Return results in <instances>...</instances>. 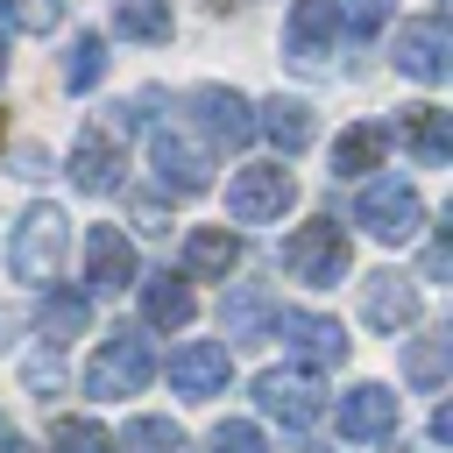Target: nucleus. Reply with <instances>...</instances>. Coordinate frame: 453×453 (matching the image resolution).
I'll return each instance as SVG.
<instances>
[{
    "label": "nucleus",
    "mask_w": 453,
    "mask_h": 453,
    "mask_svg": "<svg viewBox=\"0 0 453 453\" xmlns=\"http://www.w3.org/2000/svg\"><path fill=\"white\" fill-rule=\"evenodd\" d=\"M120 42H170V0H113Z\"/></svg>",
    "instance_id": "obj_23"
},
{
    "label": "nucleus",
    "mask_w": 453,
    "mask_h": 453,
    "mask_svg": "<svg viewBox=\"0 0 453 453\" xmlns=\"http://www.w3.org/2000/svg\"><path fill=\"white\" fill-rule=\"evenodd\" d=\"M191 113H198L205 142H226V149L255 142V106H248L241 92H226V85H198V92H191Z\"/></svg>",
    "instance_id": "obj_15"
},
{
    "label": "nucleus",
    "mask_w": 453,
    "mask_h": 453,
    "mask_svg": "<svg viewBox=\"0 0 453 453\" xmlns=\"http://www.w3.org/2000/svg\"><path fill=\"white\" fill-rule=\"evenodd\" d=\"M283 276H297V283H311V290H333L340 276H347V262H354V248H347V234L333 226V219H304L290 241H283Z\"/></svg>",
    "instance_id": "obj_4"
},
{
    "label": "nucleus",
    "mask_w": 453,
    "mask_h": 453,
    "mask_svg": "<svg viewBox=\"0 0 453 453\" xmlns=\"http://www.w3.org/2000/svg\"><path fill=\"white\" fill-rule=\"evenodd\" d=\"M0 453H35V446H28V439H14V432H7V439H0Z\"/></svg>",
    "instance_id": "obj_33"
},
{
    "label": "nucleus",
    "mask_w": 453,
    "mask_h": 453,
    "mask_svg": "<svg viewBox=\"0 0 453 453\" xmlns=\"http://www.w3.org/2000/svg\"><path fill=\"white\" fill-rule=\"evenodd\" d=\"M106 78V35H78L64 57V92H92Z\"/></svg>",
    "instance_id": "obj_27"
},
{
    "label": "nucleus",
    "mask_w": 453,
    "mask_h": 453,
    "mask_svg": "<svg viewBox=\"0 0 453 453\" xmlns=\"http://www.w3.org/2000/svg\"><path fill=\"white\" fill-rule=\"evenodd\" d=\"M396 71L418 78V85H439L453 71V28L439 14H418V21H396V42H389Z\"/></svg>",
    "instance_id": "obj_6"
},
{
    "label": "nucleus",
    "mask_w": 453,
    "mask_h": 453,
    "mask_svg": "<svg viewBox=\"0 0 453 453\" xmlns=\"http://www.w3.org/2000/svg\"><path fill=\"white\" fill-rule=\"evenodd\" d=\"M149 382H156V347H149V333H142V326H113V333L99 340L92 368H85V396H134V389H149Z\"/></svg>",
    "instance_id": "obj_2"
},
{
    "label": "nucleus",
    "mask_w": 453,
    "mask_h": 453,
    "mask_svg": "<svg viewBox=\"0 0 453 453\" xmlns=\"http://www.w3.org/2000/svg\"><path fill=\"white\" fill-rule=\"evenodd\" d=\"M389 14H396V0H340V21H347L354 42H368L375 28H389Z\"/></svg>",
    "instance_id": "obj_30"
},
{
    "label": "nucleus",
    "mask_w": 453,
    "mask_h": 453,
    "mask_svg": "<svg viewBox=\"0 0 453 453\" xmlns=\"http://www.w3.org/2000/svg\"><path fill=\"white\" fill-rule=\"evenodd\" d=\"M149 170H156V184L170 191V198H198L205 184H212V149L191 134V127H149Z\"/></svg>",
    "instance_id": "obj_3"
},
{
    "label": "nucleus",
    "mask_w": 453,
    "mask_h": 453,
    "mask_svg": "<svg viewBox=\"0 0 453 453\" xmlns=\"http://www.w3.org/2000/svg\"><path fill=\"white\" fill-rule=\"evenodd\" d=\"M255 134H269L283 156H297V149H311V106L304 99H269V106H255Z\"/></svg>",
    "instance_id": "obj_21"
},
{
    "label": "nucleus",
    "mask_w": 453,
    "mask_h": 453,
    "mask_svg": "<svg viewBox=\"0 0 453 453\" xmlns=\"http://www.w3.org/2000/svg\"><path fill=\"white\" fill-rule=\"evenodd\" d=\"M191 311H198V297H191V276H170V269H156V276H142V319L149 326H191Z\"/></svg>",
    "instance_id": "obj_20"
},
{
    "label": "nucleus",
    "mask_w": 453,
    "mask_h": 453,
    "mask_svg": "<svg viewBox=\"0 0 453 453\" xmlns=\"http://www.w3.org/2000/svg\"><path fill=\"white\" fill-rule=\"evenodd\" d=\"M234 269H241V234H226V226H191L184 234V276L226 283Z\"/></svg>",
    "instance_id": "obj_17"
},
{
    "label": "nucleus",
    "mask_w": 453,
    "mask_h": 453,
    "mask_svg": "<svg viewBox=\"0 0 453 453\" xmlns=\"http://www.w3.org/2000/svg\"><path fill=\"white\" fill-rule=\"evenodd\" d=\"M361 319H368L375 333H411V326L425 319V297H418V283H411V276L382 269V276H368V283H361Z\"/></svg>",
    "instance_id": "obj_11"
},
{
    "label": "nucleus",
    "mask_w": 453,
    "mask_h": 453,
    "mask_svg": "<svg viewBox=\"0 0 453 453\" xmlns=\"http://www.w3.org/2000/svg\"><path fill=\"white\" fill-rule=\"evenodd\" d=\"M85 283H92V297L134 290V241L120 226H92L85 234Z\"/></svg>",
    "instance_id": "obj_14"
},
{
    "label": "nucleus",
    "mask_w": 453,
    "mask_h": 453,
    "mask_svg": "<svg viewBox=\"0 0 453 453\" xmlns=\"http://www.w3.org/2000/svg\"><path fill=\"white\" fill-rule=\"evenodd\" d=\"M0 21H14L21 35H57L64 0H0Z\"/></svg>",
    "instance_id": "obj_28"
},
{
    "label": "nucleus",
    "mask_w": 453,
    "mask_h": 453,
    "mask_svg": "<svg viewBox=\"0 0 453 453\" xmlns=\"http://www.w3.org/2000/svg\"><path fill=\"white\" fill-rule=\"evenodd\" d=\"M297 198V184H290V170L283 163H248L234 184H226V219H241V226H262V219H283V205Z\"/></svg>",
    "instance_id": "obj_7"
},
{
    "label": "nucleus",
    "mask_w": 453,
    "mask_h": 453,
    "mask_svg": "<svg viewBox=\"0 0 453 453\" xmlns=\"http://www.w3.org/2000/svg\"><path fill=\"white\" fill-rule=\"evenodd\" d=\"M269 319H276V304H269L255 283H241V290L226 297V340H262Z\"/></svg>",
    "instance_id": "obj_25"
},
{
    "label": "nucleus",
    "mask_w": 453,
    "mask_h": 453,
    "mask_svg": "<svg viewBox=\"0 0 453 453\" xmlns=\"http://www.w3.org/2000/svg\"><path fill=\"white\" fill-rule=\"evenodd\" d=\"M7 432H14V425H7V418H0V439H7Z\"/></svg>",
    "instance_id": "obj_35"
},
{
    "label": "nucleus",
    "mask_w": 453,
    "mask_h": 453,
    "mask_svg": "<svg viewBox=\"0 0 453 453\" xmlns=\"http://www.w3.org/2000/svg\"><path fill=\"white\" fill-rule=\"evenodd\" d=\"M64 255H71V219L57 205H28L14 219V234H7V269L21 283H57Z\"/></svg>",
    "instance_id": "obj_1"
},
{
    "label": "nucleus",
    "mask_w": 453,
    "mask_h": 453,
    "mask_svg": "<svg viewBox=\"0 0 453 453\" xmlns=\"http://www.w3.org/2000/svg\"><path fill=\"white\" fill-rule=\"evenodd\" d=\"M255 403H262L269 418H283L290 432H304V425L326 418V382H319L311 368H262V375H255Z\"/></svg>",
    "instance_id": "obj_5"
},
{
    "label": "nucleus",
    "mask_w": 453,
    "mask_h": 453,
    "mask_svg": "<svg viewBox=\"0 0 453 453\" xmlns=\"http://www.w3.org/2000/svg\"><path fill=\"white\" fill-rule=\"evenodd\" d=\"M50 453H113V439H106L92 418H57V432H50Z\"/></svg>",
    "instance_id": "obj_29"
},
{
    "label": "nucleus",
    "mask_w": 453,
    "mask_h": 453,
    "mask_svg": "<svg viewBox=\"0 0 453 453\" xmlns=\"http://www.w3.org/2000/svg\"><path fill=\"white\" fill-rule=\"evenodd\" d=\"M269 333H276L304 368H340V361H347V333H340V319H319V311H276Z\"/></svg>",
    "instance_id": "obj_9"
},
{
    "label": "nucleus",
    "mask_w": 453,
    "mask_h": 453,
    "mask_svg": "<svg viewBox=\"0 0 453 453\" xmlns=\"http://www.w3.org/2000/svg\"><path fill=\"white\" fill-rule=\"evenodd\" d=\"M113 453H191V439H184L170 418H134V425L120 432Z\"/></svg>",
    "instance_id": "obj_26"
},
{
    "label": "nucleus",
    "mask_w": 453,
    "mask_h": 453,
    "mask_svg": "<svg viewBox=\"0 0 453 453\" xmlns=\"http://www.w3.org/2000/svg\"><path fill=\"white\" fill-rule=\"evenodd\" d=\"M71 184H78V191H113V184H120V142H113L106 127L78 134V149H71Z\"/></svg>",
    "instance_id": "obj_19"
},
{
    "label": "nucleus",
    "mask_w": 453,
    "mask_h": 453,
    "mask_svg": "<svg viewBox=\"0 0 453 453\" xmlns=\"http://www.w3.org/2000/svg\"><path fill=\"white\" fill-rule=\"evenodd\" d=\"M354 226H368L375 241H411L418 226H425V198L411 191V184H396V177H382V184H368L361 191V205H354Z\"/></svg>",
    "instance_id": "obj_8"
},
{
    "label": "nucleus",
    "mask_w": 453,
    "mask_h": 453,
    "mask_svg": "<svg viewBox=\"0 0 453 453\" xmlns=\"http://www.w3.org/2000/svg\"><path fill=\"white\" fill-rule=\"evenodd\" d=\"M85 319H92V297L85 290H42V304H35V333L50 340V347H64V340H78L85 333Z\"/></svg>",
    "instance_id": "obj_22"
},
{
    "label": "nucleus",
    "mask_w": 453,
    "mask_h": 453,
    "mask_svg": "<svg viewBox=\"0 0 453 453\" xmlns=\"http://www.w3.org/2000/svg\"><path fill=\"white\" fill-rule=\"evenodd\" d=\"M446 368H453V333H446V326H432L425 340H411L403 375H411L418 389H439V382H446Z\"/></svg>",
    "instance_id": "obj_24"
},
{
    "label": "nucleus",
    "mask_w": 453,
    "mask_h": 453,
    "mask_svg": "<svg viewBox=\"0 0 453 453\" xmlns=\"http://www.w3.org/2000/svg\"><path fill=\"white\" fill-rule=\"evenodd\" d=\"M0 71H7V42H0Z\"/></svg>",
    "instance_id": "obj_36"
},
{
    "label": "nucleus",
    "mask_w": 453,
    "mask_h": 453,
    "mask_svg": "<svg viewBox=\"0 0 453 453\" xmlns=\"http://www.w3.org/2000/svg\"><path fill=\"white\" fill-rule=\"evenodd\" d=\"M396 134H403V149H411L425 170H446V163H453V113H439V106H403Z\"/></svg>",
    "instance_id": "obj_16"
},
{
    "label": "nucleus",
    "mask_w": 453,
    "mask_h": 453,
    "mask_svg": "<svg viewBox=\"0 0 453 453\" xmlns=\"http://www.w3.org/2000/svg\"><path fill=\"white\" fill-rule=\"evenodd\" d=\"M333 42H340V0H297L290 21H283V57L319 71L333 57Z\"/></svg>",
    "instance_id": "obj_10"
},
{
    "label": "nucleus",
    "mask_w": 453,
    "mask_h": 453,
    "mask_svg": "<svg viewBox=\"0 0 453 453\" xmlns=\"http://www.w3.org/2000/svg\"><path fill=\"white\" fill-rule=\"evenodd\" d=\"M7 340H14V311H0V347H7Z\"/></svg>",
    "instance_id": "obj_34"
},
{
    "label": "nucleus",
    "mask_w": 453,
    "mask_h": 453,
    "mask_svg": "<svg viewBox=\"0 0 453 453\" xmlns=\"http://www.w3.org/2000/svg\"><path fill=\"white\" fill-rule=\"evenodd\" d=\"M28 389H35V396H57V389H64V347H50V354L28 361Z\"/></svg>",
    "instance_id": "obj_32"
},
{
    "label": "nucleus",
    "mask_w": 453,
    "mask_h": 453,
    "mask_svg": "<svg viewBox=\"0 0 453 453\" xmlns=\"http://www.w3.org/2000/svg\"><path fill=\"white\" fill-rule=\"evenodd\" d=\"M396 411H403V396H396L389 382H354V389L333 403L340 439H389V432H396Z\"/></svg>",
    "instance_id": "obj_12"
},
{
    "label": "nucleus",
    "mask_w": 453,
    "mask_h": 453,
    "mask_svg": "<svg viewBox=\"0 0 453 453\" xmlns=\"http://www.w3.org/2000/svg\"><path fill=\"white\" fill-rule=\"evenodd\" d=\"M226 375H234V354H226L219 340H191V347H177V354H170V389H177V396H191V403L219 396V389H226Z\"/></svg>",
    "instance_id": "obj_13"
},
{
    "label": "nucleus",
    "mask_w": 453,
    "mask_h": 453,
    "mask_svg": "<svg viewBox=\"0 0 453 453\" xmlns=\"http://www.w3.org/2000/svg\"><path fill=\"white\" fill-rule=\"evenodd\" d=\"M212 453H269V446L248 418H226V425H212Z\"/></svg>",
    "instance_id": "obj_31"
},
{
    "label": "nucleus",
    "mask_w": 453,
    "mask_h": 453,
    "mask_svg": "<svg viewBox=\"0 0 453 453\" xmlns=\"http://www.w3.org/2000/svg\"><path fill=\"white\" fill-rule=\"evenodd\" d=\"M382 156H389V127L382 120H354L333 142V177H368V170H382Z\"/></svg>",
    "instance_id": "obj_18"
}]
</instances>
